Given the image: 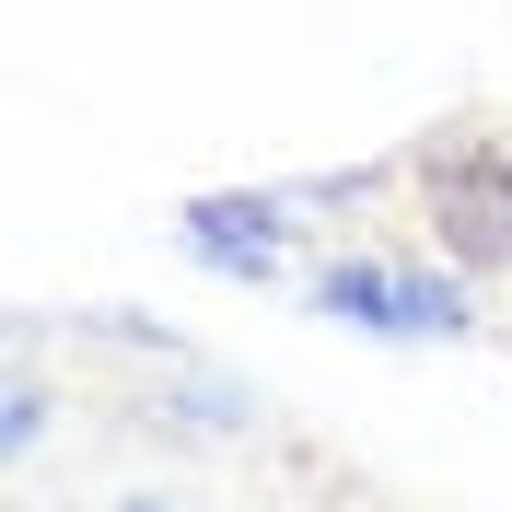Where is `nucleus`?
<instances>
[{"label": "nucleus", "mask_w": 512, "mask_h": 512, "mask_svg": "<svg viewBox=\"0 0 512 512\" xmlns=\"http://www.w3.org/2000/svg\"><path fill=\"white\" fill-rule=\"evenodd\" d=\"M303 315L350 326L373 350H454V338H478V280L443 268L431 245H326L303 268Z\"/></svg>", "instance_id": "1"}, {"label": "nucleus", "mask_w": 512, "mask_h": 512, "mask_svg": "<svg viewBox=\"0 0 512 512\" xmlns=\"http://www.w3.org/2000/svg\"><path fill=\"white\" fill-rule=\"evenodd\" d=\"M105 512H210V501H187V489H117Z\"/></svg>", "instance_id": "6"}, {"label": "nucleus", "mask_w": 512, "mask_h": 512, "mask_svg": "<svg viewBox=\"0 0 512 512\" xmlns=\"http://www.w3.org/2000/svg\"><path fill=\"white\" fill-rule=\"evenodd\" d=\"M140 408V431H175V443H256L268 431V396L256 384H233V373H210V361H152V384L128 396Z\"/></svg>", "instance_id": "4"}, {"label": "nucleus", "mask_w": 512, "mask_h": 512, "mask_svg": "<svg viewBox=\"0 0 512 512\" xmlns=\"http://www.w3.org/2000/svg\"><path fill=\"white\" fill-rule=\"evenodd\" d=\"M408 198H419V245L466 268V280H512V140L489 128H431L408 152Z\"/></svg>", "instance_id": "2"}, {"label": "nucleus", "mask_w": 512, "mask_h": 512, "mask_svg": "<svg viewBox=\"0 0 512 512\" xmlns=\"http://www.w3.org/2000/svg\"><path fill=\"white\" fill-rule=\"evenodd\" d=\"M47 431H59V384H47L35 338H12V373H0V454H12V466H35V454H47Z\"/></svg>", "instance_id": "5"}, {"label": "nucleus", "mask_w": 512, "mask_h": 512, "mask_svg": "<svg viewBox=\"0 0 512 512\" xmlns=\"http://www.w3.org/2000/svg\"><path fill=\"white\" fill-rule=\"evenodd\" d=\"M303 210H315L303 187H198L187 210H175V245H187V268H210V280L268 291V280H303V268H315V256H303Z\"/></svg>", "instance_id": "3"}]
</instances>
